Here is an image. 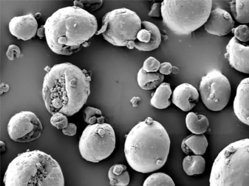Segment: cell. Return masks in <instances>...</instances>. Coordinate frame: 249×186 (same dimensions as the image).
I'll list each match as a JSON object with an SVG mask.
<instances>
[{
	"label": "cell",
	"mask_w": 249,
	"mask_h": 186,
	"mask_svg": "<svg viewBox=\"0 0 249 186\" xmlns=\"http://www.w3.org/2000/svg\"><path fill=\"white\" fill-rule=\"evenodd\" d=\"M199 93L203 104L208 109L220 111L227 106L230 100L231 84L220 71L213 69L202 77Z\"/></svg>",
	"instance_id": "9c48e42d"
},
{
	"label": "cell",
	"mask_w": 249,
	"mask_h": 186,
	"mask_svg": "<svg viewBox=\"0 0 249 186\" xmlns=\"http://www.w3.org/2000/svg\"><path fill=\"white\" fill-rule=\"evenodd\" d=\"M77 131V126L72 123H70L68 125L62 129L63 133L68 136H73L75 135Z\"/></svg>",
	"instance_id": "d6a6232c"
},
{
	"label": "cell",
	"mask_w": 249,
	"mask_h": 186,
	"mask_svg": "<svg viewBox=\"0 0 249 186\" xmlns=\"http://www.w3.org/2000/svg\"><path fill=\"white\" fill-rule=\"evenodd\" d=\"M205 159L199 155H187L182 161L183 169L189 176L202 173L205 169Z\"/></svg>",
	"instance_id": "7402d4cb"
},
{
	"label": "cell",
	"mask_w": 249,
	"mask_h": 186,
	"mask_svg": "<svg viewBox=\"0 0 249 186\" xmlns=\"http://www.w3.org/2000/svg\"><path fill=\"white\" fill-rule=\"evenodd\" d=\"M101 116H102V111L98 108L94 107L88 106L83 110V118L86 123H88L89 119L92 117H99Z\"/></svg>",
	"instance_id": "f1b7e54d"
},
{
	"label": "cell",
	"mask_w": 249,
	"mask_h": 186,
	"mask_svg": "<svg viewBox=\"0 0 249 186\" xmlns=\"http://www.w3.org/2000/svg\"><path fill=\"white\" fill-rule=\"evenodd\" d=\"M203 26L205 30L208 33L222 36L232 31L234 22L229 12L221 8H217L212 10Z\"/></svg>",
	"instance_id": "7c38bea8"
},
{
	"label": "cell",
	"mask_w": 249,
	"mask_h": 186,
	"mask_svg": "<svg viewBox=\"0 0 249 186\" xmlns=\"http://www.w3.org/2000/svg\"><path fill=\"white\" fill-rule=\"evenodd\" d=\"M179 71V69L178 67L175 66H173L172 70V73L174 74H177L178 73Z\"/></svg>",
	"instance_id": "8d00e7d4"
},
{
	"label": "cell",
	"mask_w": 249,
	"mask_h": 186,
	"mask_svg": "<svg viewBox=\"0 0 249 186\" xmlns=\"http://www.w3.org/2000/svg\"><path fill=\"white\" fill-rule=\"evenodd\" d=\"M21 52L20 48L16 45H10L6 52V55L7 58L11 61H13L16 58L19 57Z\"/></svg>",
	"instance_id": "f546056e"
},
{
	"label": "cell",
	"mask_w": 249,
	"mask_h": 186,
	"mask_svg": "<svg viewBox=\"0 0 249 186\" xmlns=\"http://www.w3.org/2000/svg\"><path fill=\"white\" fill-rule=\"evenodd\" d=\"M208 146L207 139L204 134H192L182 141L181 148L183 152L188 155L193 153L195 155H203Z\"/></svg>",
	"instance_id": "e0dca14e"
},
{
	"label": "cell",
	"mask_w": 249,
	"mask_h": 186,
	"mask_svg": "<svg viewBox=\"0 0 249 186\" xmlns=\"http://www.w3.org/2000/svg\"><path fill=\"white\" fill-rule=\"evenodd\" d=\"M7 130L10 139L18 142L34 141L41 135L42 124L34 112L22 111L14 115L10 119Z\"/></svg>",
	"instance_id": "30bf717a"
},
{
	"label": "cell",
	"mask_w": 249,
	"mask_h": 186,
	"mask_svg": "<svg viewBox=\"0 0 249 186\" xmlns=\"http://www.w3.org/2000/svg\"><path fill=\"white\" fill-rule=\"evenodd\" d=\"M0 147H1V151H2V149L4 148L5 149V144L4 142L1 141H0Z\"/></svg>",
	"instance_id": "74e56055"
},
{
	"label": "cell",
	"mask_w": 249,
	"mask_h": 186,
	"mask_svg": "<svg viewBox=\"0 0 249 186\" xmlns=\"http://www.w3.org/2000/svg\"><path fill=\"white\" fill-rule=\"evenodd\" d=\"M209 186H249V138L232 142L215 158Z\"/></svg>",
	"instance_id": "5b68a950"
},
{
	"label": "cell",
	"mask_w": 249,
	"mask_h": 186,
	"mask_svg": "<svg viewBox=\"0 0 249 186\" xmlns=\"http://www.w3.org/2000/svg\"><path fill=\"white\" fill-rule=\"evenodd\" d=\"M50 123L52 125L58 129H63L69 124L67 116L61 113H56L52 115Z\"/></svg>",
	"instance_id": "484cf974"
},
{
	"label": "cell",
	"mask_w": 249,
	"mask_h": 186,
	"mask_svg": "<svg viewBox=\"0 0 249 186\" xmlns=\"http://www.w3.org/2000/svg\"><path fill=\"white\" fill-rule=\"evenodd\" d=\"M36 34L40 38L45 37V30L44 26H41L37 29Z\"/></svg>",
	"instance_id": "836d02e7"
},
{
	"label": "cell",
	"mask_w": 249,
	"mask_h": 186,
	"mask_svg": "<svg viewBox=\"0 0 249 186\" xmlns=\"http://www.w3.org/2000/svg\"><path fill=\"white\" fill-rule=\"evenodd\" d=\"M103 1L99 0H75L73 6L78 7L87 12H92L99 9L102 5Z\"/></svg>",
	"instance_id": "d4e9b609"
},
{
	"label": "cell",
	"mask_w": 249,
	"mask_h": 186,
	"mask_svg": "<svg viewBox=\"0 0 249 186\" xmlns=\"http://www.w3.org/2000/svg\"><path fill=\"white\" fill-rule=\"evenodd\" d=\"M170 143L162 124L148 117L134 126L126 135L124 144L126 160L136 171L153 172L165 164Z\"/></svg>",
	"instance_id": "7a4b0ae2"
},
{
	"label": "cell",
	"mask_w": 249,
	"mask_h": 186,
	"mask_svg": "<svg viewBox=\"0 0 249 186\" xmlns=\"http://www.w3.org/2000/svg\"><path fill=\"white\" fill-rule=\"evenodd\" d=\"M4 186H65L60 166L51 155L40 150L18 154L9 164Z\"/></svg>",
	"instance_id": "277c9868"
},
{
	"label": "cell",
	"mask_w": 249,
	"mask_h": 186,
	"mask_svg": "<svg viewBox=\"0 0 249 186\" xmlns=\"http://www.w3.org/2000/svg\"><path fill=\"white\" fill-rule=\"evenodd\" d=\"M9 87L8 84L1 83L0 86V93L2 94L3 93H6L9 91Z\"/></svg>",
	"instance_id": "e575fe53"
},
{
	"label": "cell",
	"mask_w": 249,
	"mask_h": 186,
	"mask_svg": "<svg viewBox=\"0 0 249 186\" xmlns=\"http://www.w3.org/2000/svg\"><path fill=\"white\" fill-rule=\"evenodd\" d=\"M10 33L18 39L26 41L35 36L38 29L36 18L32 14L15 16L8 25Z\"/></svg>",
	"instance_id": "5bb4252c"
},
{
	"label": "cell",
	"mask_w": 249,
	"mask_h": 186,
	"mask_svg": "<svg viewBox=\"0 0 249 186\" xmlns=\"http://www.w3.org/2000/svg\"><path fill=\"white\" fill-rule=\"evenodd\" d=\"M41 16V15L40 14V13H36V14L35 15V18H36V19H38V18H40V16Z\"/></svg>",
	"instance_id": "f35d334b"
},
{
	"label": "cell",
	"mask_w": 249,
	"mask_h": 186,
	"mask_svg": "<svg viewBox=\"0 0 249 186\" xmlns=\"http://www.w3.org/2000/svg\"><path fill=\"white\" fill-rule=\"evenodd\" d=\"M108 178L112 186H126L130 182V176L127 167L124 164H116L108 171Z\"/></svg>",
	"instance_id": "44dd1931"
},
{
	"label": "cell",
	"mask_w": 249,
	"mask_h": 186,
	"mask_svg": "<svg viewBox=\"0 0 249 186\" xmlns=\"http://www.w3.org/2000/svg\"><path fill=\"white\" fill-rule=\"evenodd\" d=\"M142 186H175L172 178L164 172H155L148 176Z\"/></svg>",
	"instance_id": "cb8c5ba5"
},
{
	"label": "cell",
	"mask_w": 249,
	"mask_h": 186,
	"mask_svg": "<svg viewBox=\"0 0 249 186\" xmlns=\"http://www.w3.org/2000/svg\"><path fill=\"white\" fill-rule=\"evenodd\" d=\"M45 38L54 53L69 56L87 46L88 41L96 34V17L78 7L61 8L46 20Z\"/></svg>",
	"instance_id": "3957f363"
},
{
	"label": "cell",
	"mask_w": 249,
	"mask_h": 186,
	"mask_svg": "<svg viewBox=\"0 0 249 186\" xmlns=\"http://www.w3.org/2000/svg\"><path fill=\"white\" fill-rule=\"evenodd\" d=\"M140 101H141V99L140 98V97H133L130 100V102H131L132 105L134 107H137V106H138Z\"/></svg>",
	"instance_id": "d590c367"
},
{
	"label": "cell",
	"mask_w": 249,
	"mask_h": 186,
	"mask_svg": "<svg viewBox=\"0 0 249 186\" xmlns=\"http://www.w3.org/2000/svg\"><path fill=\"white\" fill-rule=\"evenodd\" d=\"M212 8L211 0H163L161 16L164 25L178 35H188L204 25Z\"/></svg>",
	"instance_id": "8992f818"
},
{
	"label": "cell",
	"mask_w": 249,
	"mask_h": 186,
	"mask_svg": "<svg viewBox=\"0 0 249 186\" xmlns=\"http://www.w3.org/2000/svg\"><path fill=\"white\" fill-rule=\"evenodd\" d=\"M115 145L114 129L110 124L104 123L87 125L80 136L78 147L85 160L98 163L111 155Z\"/></svg>",
	"instance_id": "ba28073f"
},
{
	"label": "cell",
	"mask_w": 249,
	"mask_h": 186,
	"mask_svg": "<svg viewBox=\"0 0 249 186\" xmlns=\"http://www.w3.org/2000/svg\"><path fill=\"white\" fill-rule=\"evenodd\" d=\"M170 84L162 82L156 89L150 100L152 106L159 109H163L171 105L170 98L172 94Z\"/></svg>",
	"instance_id": "ac0fdd59"
},
{
	"label": "cell",
	"mask_w": 249,
	"mask_h": 186,
	"mask_svg": "<svg viewBox=\"0 0 249 186\" xmlns=\"http://www.w3.org/2000/svg\"><path fill=\"white\" fill-rule=\"evenodd\" d=\"M151 17H160L161 16V3L155 2L151 6V10L148 13Z\"/></svg>",
	"instance_id": "4dcf8cb0"
},
{
	"label": "cell",
	"mask_w": 249,
	"mask_h": 186,
	"mask_svg": "<svg viewBox=\"0 0 249 186\" xmlns=\"http://www.w3.org/2000/svg\"><path fill=\"white\" fill-rule=\"evenodd\" d=\"M90 74L70 62L54 65L45 75L42 98L52 115L61 113L71 116L78 112L90 94Z\"/></svg>",
	"instance_id": "6da1fadb"
},
{
	"label": "cell",
	"mask_w": 249,
	"mask_h": 186,
	"mask_svg": "<svg viewBox=\"0 0 249 186\" xmlns=\"http://www.w3.org/2000/svg\"><path fill=\"white\" fill-rule=\"evenodd\" d=\"M225 58L235 70L249 74V41L242 42L233 36L226 47Z\"/></svg>",
	"instance_id": "8fae6325"
},
{
	"label": "cell",
	"mask_w": 249,
	"mask_h": 186,
	"mask_svg": "<svg viewBox=\"0 0 249 186\" xmlns=\"http://www.w3.org/2000/svg\"><path fill=\"white\" fill-rule=\"evenodd\" d=\"M234 36L239 41L246 42L249 41V27L246 24H242L232 30Z\"/></svg>",
	"instance_id": "4316f807"
},
{
	"label": "cell",
	"mask_w": 249,
	"mask_h": 186,
	"mask_svg": "<svg viewBox=\"0 0 249 186\" xmlns=\"http://www.w3.org/2000/svg\"><path fill=\"white\" fill-rule=\"evenodd\" d=\"M173 66L169 62H163L160 64L159 72L163 75H168L172 73Z\"/></svg>",
	"instance_id": "1f68e13d"
},
{
	"label": "cell",
	"mask_w": 249,
	"mask_h": 186,
	"mask_svg": "<svg viewBox=\"0 0 249 186\" xmlns=\"http://www.w3.org/2000/svg\"><path fill=\"white\" fill-rule=\"evenodd\" d=\"M160 62L155 58L150 56L148 57L143 62L142 69L146 72H158L159 70Z\"/></svg>",
	"instance_id": "83f0119b"
},
{
	"label": "cell",
	"mask_w": 249,
	"mask_h": 186,
	"mask_svg": "<svg viewBox=\"0 0 249 186\" xmlns=\"http://www.w3.org/2000/svg\"><path fill=\"white\" fill-rule=\"evenodd\" d=\"M185 124L187 129L194 134H203L208 129L209 122L204 115L194 112L187 113L185 117Z\"/></svg>",
	"instance_id": "ffe728a7"
},
{
	"label": "cell",
	"mask_w": 249,
	"mask_h": 186,
	"mask_svg": "<svg viewBox=\"0 0 249 186\" xmlns=\"http://www.w3.org/2000/svg\"><path fill=\"white\" fill-rule=\"evenodd\" d=\"M233 108L238 120L249 126V77L242 79L237 86Z\"/></svg>",
	"instance_id": "2e32d148"
},
{
	"label": "cell",
	"mask_w": 249,
	"mask_h": 186,
	"mask_svg": "<svg viewBox=\"0 0 249 186\" xmlns=\"http://www.w3.org/2000/svg\"><path fill=\"white\" fill-rule=\"evenodd\" d=\"M142 22L135 12L124 7L115 9L105 15L96 34H101L114 46H126L129 41L135 40Z\"/></svg>",
	"instance_id": "52a82bcc"
},
{
	"label": "cell",
	"mask_w": 249,
	"mask_h": 186,
	"mask_svg": "<svg viewBox=\"0 0 249 186\" xmlns=\"http://www.w3.org/2000/svg\"><path fill=\"white\" fill-rule=\"evenodd\" d=\"M161 41V36L159 28L151 22L142 21L141 29L134 41L135 48L140 51H152L159 46Z\"/></svg>",
	"instance_id": "4fadbf2b"
},
{
	"label": "cell",
	"mask_w": 249,
	"mask_h": 186,
	"mask_svg": "<svg viewBox=\"0 0 249 186\" xmlns=\"http://www.w3.org/2000/svg\"><path fill=\"white\" fill-rule=\"evenodd\" d=\"M199 93L192 84L183 83L178 85L172 93V102L183 111H189L198 101Z\"/></svg>",
	"instance_id": "9a60e30c"
},
{
	"label": "cell",
	"mask_w": 249,
	"mask_h": 186,
	"mask_svg": "<svg viewBox=\"0 0 249 186\" xmlns=\"http://www.w3.org/2000/svg\"><path fill=\"white\" fill-rule=\"evenodd\" d=\"M164 75L160 72H146L142 68L139 70L137 80L139 87L144 90L157 88L163 81Z\"/></svg>",
	"instance_id": "d6986e66"
},
{
	"label": "cell",
	"mask_w": 249,
	"mask_h": 186,
	"mask_svg": "<svg viewBox=\"0 0 249 186\" xmlns=\"http://www.w3.org/2000/svg\"><path fill=\"white\" fill-rule=\"evenodd\" d=\"M230 6L231 13L237 22L242 24L249 23V0H231Z\"/></svg>",
	"instance_id": "603a6c76"
}]
</instances>
